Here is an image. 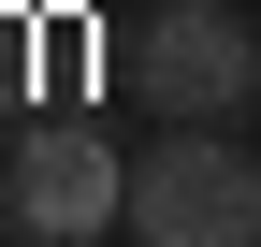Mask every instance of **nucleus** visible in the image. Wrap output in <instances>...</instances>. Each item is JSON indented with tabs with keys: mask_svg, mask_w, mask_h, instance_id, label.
Masks as SVG:
<instances>
[{
	"mask_svg": "<svg viewBox=\"0 0 261 247\" xmlns=\"http://www.w3.org/2000/svg\"><path fill=\"white\" fill-rule=\"evenodd\" d=\"M130 247H261V160L218 116H174V131L130 160Z\"/></svg>",
	"mask_w": 261,
	"mask_h": 247,
	"instance_id": "1",
	"label": "nucleus"
},
{
	"mask_svg": "<svg viewBox=\"0 0 261 247\" xmlns=\"http://www.w3.org/2000/svg\"><path fill=\"white\" fill-rule=\"evenodd\" d=\"M116 73H130L145 116H232L247 87H261V44H247L232 0H160V15L116 29Z\"/></svg>",
	"mask_w": 261,
	"mask_h": 247,
	"instance_id": "2",
	"label": "nucleus"
},
{
	"mask_svg": "<svg viewBox=\"0 0 261 247\" xmlns=\"http://www.w3.org/2000/svg\"><path fill=\"white\" fill-rule=\"evenodd\" d=\"M0 204H15V233H116V218H130V160L87 131V116H58V131L15 145Z\"/></svg>",
	"mask_w": 261,
	"mask_h": 247,
	"instance_id": "3",
	"label": "nucleus"
},
{
	"mask_svg": "<svg viewBox=\"0 0 261 247\" xmlns=\"http://www.w3.org/2000/svg\"><path fill=\"white\" fill-rule=\"evenodd\" d=\"M29 247H102V233H29Z\"/></svg>",
	"mask_w": 261,
	"mask_h": 247,
	"instance_id": "4",
	"label": "nucleus"
}]
</instances>
